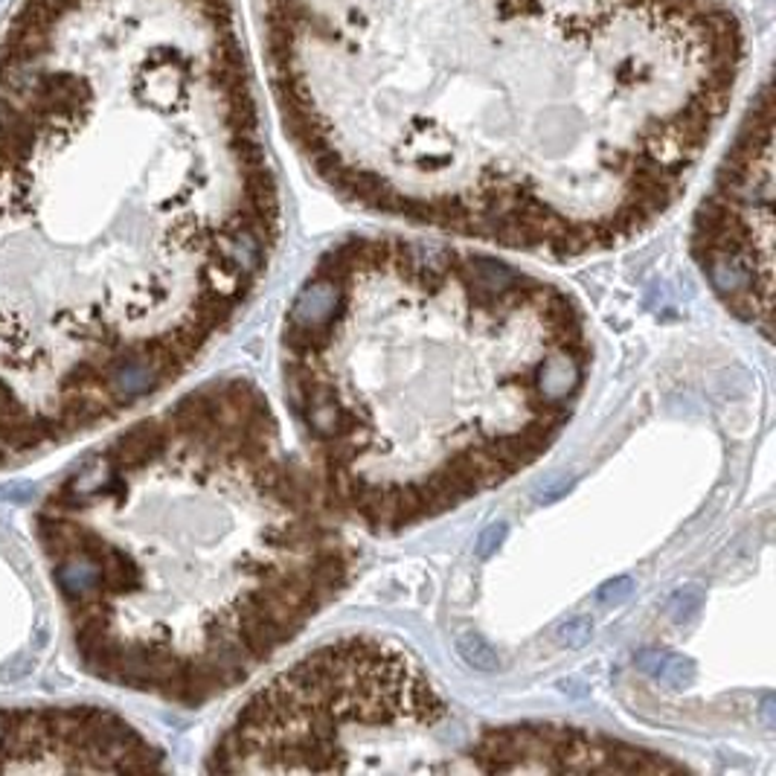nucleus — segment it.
I'll return each instance as SVG.
<instances>
[{
	"label": "nucleus",
	"instance_id": "1",
	"mask_svg": "<svg viewBox=\"0 0 776 776\" xmlns=\"http://www.w3.org/2000/svg\"><path fill=\"white\" fill-rule=\"evenodd\" d=\"M285 134L341 201L579 259L687 193L748 64L739 0H256Z\"/></svg>",
	"mask_w": 776,
	"mask_h": 776
},
{
	"label": "nucleus",
	"instance_id": "2",
	"mask_svg": "<svg viewBox=\"0 0 776 776\" xmlns=\"http://www.w3.org/2000/svg\"><path fill=\"white\" fill-rule=\"evenodd\" d=\"M591 370L579 303L497 256L353 236L288 306L285 396L318 483L372 532L433 521L550 451Z\"/></svg>",
	"mask_w": 776,
	"mask_h": 776
},
{
	"label": "nucleus",
	"instance_id": "3",
	"mask_svg": "<svg viewBox=\"0 0 776 776\" xmlns=\"http://www.w3.org/2000/svg\"><path fill=\"white\" fill-rule=\"evenodd\" d=\"M106 451L155 492L146 544L111 541L62 512L38 535L50 558L71 553L90 567V600L71 619L97 678L204 706L262 669L349 582L341 515L288 457L247 379L195 390Z\"/></svg>",
	"mask_w": 776,
	"mask_h": 776
},
{
	"label": "nucleus",
	"instance_id": "4",
	"mask_svg": "<svg viewBox=\"0 0 776 776\" xmlns=\"http://www.w3.org/2000/svg\"><path fill=\"white\" fill-rule=\"evenodd\" d=\"M494 727H466L422 663L384 637L346 635L247 701L207 771L494 774Z\"/></svg>",
	"mask_w": 776,
	"mask_h": 776
},
{
	"label": "nucleus",
	"instance_id": "5",
	"mask_svg": "<svg viewBox=\"0 0 776 776\" xmlns=\"http://www.w3.org/2000/svg\"><path fill=\"white\" fill-rule=\"evenodd\" d=\"M692 254L718 300L771 337L774 311V108L762 82L692 224Z\"/></svg>",
	"mask_w": 776,
	"mask_h": 776
}]
</instances>
